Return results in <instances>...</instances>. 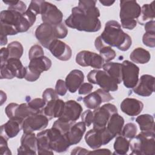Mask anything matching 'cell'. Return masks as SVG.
I'll list each match as a JSON object with an SVG mask.
<instances>
[{
    "label": "cell",
    "mask_w": 155,
    "mask_h": 155,
    "mask_svg": "<svg viewBox=\"0 0 155 155\" xmlns=\"http://www.w3.org/2000/svg\"><path fill=\"white\" fill-rule=\"evenodd\" d=\"M9 59V54L7 48L2 47L1 49V65H4Z\"/></svg>",
    "instance_id": "c3c4849f"
},
{
    "label": "cell",
    "mask_w": 155,
    "mask_h": 155,
    "mask_svg": "<svg viewBox=\"0 0 155 155\" xmlns=\"http://www.w3.org/2000/svg\"><path fill=\"white\" fill-rule=\"evenodd\" d=\"M43 2L44 1H31L28 10H30L37 16V15L41 14Z\"/></svg>",
    "instance_id": "ee69618b"
},
{
    "label": "cell",
    "mask_w": 155,
    "mask_h": 155,
    "mask_svg": "<svg viewBox=\"0 0 155 155\" xmlns=\"http://www.w3.org/2000/svg\"><path fill=\"white\" fill-rule=\"evenodd\" d=\"M111 154V152L110 150L106 149V148H102V149H95L93 151H89V154Z\"/></svg>",
    "instance_id": "816d5d0a"
},
{
    "label": "cell",
    "mask_w": 155,
    "mask_h": 155,
    "mask_svg": "<svg viewBox=\"0 0 155 155\" xmlns=\"http://www.w3.org/2000/svg\"><path fill=\"white\" fill-rule=\"evenodd\" d=\"M99 51L100 56L102 57L104 62L105 63L110 62L114 59L116 56L115 51L112 49L111 47L108 46H105L102 47Z\"/></svg>",
    "instance_id": "74e56055"
},
{
    "label": "cell",
    "mask_w": 155,
    "mask_h": 155,
    "mask_svg": "<svg viewBox=\"0 0 155 155\" xmlns=\"http://www.w3.org/2000/svg\"><path fill=\"white\" fill-rule=\"evenodd\" d=\"M42 99L47 103L50 101L58 99V95L56 94L54 90L48 88L44 91L42 93Z\"/></svg>",
    "instance_id": "b9f144b4"
},
{
    "label": "cell",
    "mask_w": 155,
    "mask_h": 155,
    "mask_svg": "<svg viewBox=\"0 0 155 155\" xmlns=\"http://www.w3.org/2000/svg\"><path fill=\"white\" fill-rule=\"evenodd\" d=\"M75 123V122H70L64 120L60 117L58 118L53 124V127L56 128L59 131H60L62 134H66L68 130H70V127Z\"/></svg>",
    "instance_id": "e575fe53"
},
{
    "label": "cell",
    "mask_w": 155,
    "mask_h": 155,
    "mask_svg": "<svg viewBox=\"0 0 155 155\" xmlns=\"http://www.w3.org/2000/svg\"><path fill=\"white\" fill-rule=\"evenodd\" d=\"M141 12V7L136 1L124 0L120 1V13L121 25L124 28L133 30L137 25Z\"/></svg>",
    "instance_id": "5b68a950"
},
{
    "label": "cell",
    "mask_w": 155,
    "mask_h": 155,
    "mask_svg": "<svg viewBox=\"0 0 155 155\" xmlns=\"http://www.w3.org/2000/svg\"><path fill=\"white\" fill-rule=\"evenodd\" d=\"M86 130V125L82 121L74 123L65 134L67 140L70 145H75L80 142Z\"/></svg>",
    "instance_id": "d4e9b609"
},
{
    "label": "cell",
    "mask_w": 155,
    "mask_h": 155,
    "mask_svg": "<svg viewBox=\"0 0 155 155\" xmlns=\"http://www.w3.org/2000/svg\"><path fill=\"white\" fill-rule=\"evenodd\" d=\"M49 119L42 113L32 114L27 116L22 122L24 133H33L45 129L48 124Z\"/></svg>",
    "instance_id": "4fadbf2b"
},
{
    "label": "cell",
    "mask_w": 155,
    "mask_h": 155,
    "mask_svg": "<svg viewBox=\"0 0 155 155\" xmlns=\"http://www.w3.org/2000/svg\"><path fill=\"white\" fill-rule=\"evenodd\" d=\"M51 66V61L47 57L43 56L30 60L24 79L29 82H34L39 79L41 74L48 70Z\"/></svg>",
    "instance_id": "8992f818"
},
{
    "label": "cell",
    "mask_w": 155,
    "mask_h": 155,
    "mask_svg": "<svg viewBox=\"0 0 155 155\" xmlns=\"http://www.w3.org/2000/svg\"><path fill=\"white\" fill-rule=\"evenodd\" d=\"M7 99V96H6V94L4 93L3 91H1V105H2L4 102L6 101Z\"/></svg>",
    "instance_id": "db71d44e"
},
{
    "label": "cell",
    "mask_w": 155,
    "mask_h": 155,
    "mask_svg": "<svg viewBox=\"0 0 155 155\" xmlns=\"http://www.w3.org/2000/svg\"><path fill=\"white\" fill-rule=\"evenodd\" d=\"M87 79L91 84H97L107 91H116L118 89L117 83L104 70H91L87 74Z\"/></svg>",
    "instance_id": "52a82bcc"
},
{
    "label": "cell",
    "mask_w": 155,
    "mask_h": 155,
    "mask_svg": "<svg viewBox=\"0 0 155 155\" xmlns=\"http://www.w3.org/2000/svg\"><path fill=\"white\" fill-rule=\"evenodd\" d=\"M38 151L37 137L33 133H24L21 139V146L18 154H36Z\"/></svg>",
    "instance_id": "ac0fdd59"
},
{
    "label": "cell",
    "mask_w": 155,
    "mask_h": 155,
    "mask_svg": "<svg viewBox=\"0 0 155 155\" xmlns=\"http://www.w3.org/2000/svg\"><path fill=\"white\" fill-rule=\"evenodd\" d=\"M65 102L59 99L50 101L46 103L42 110V113L45 115L49 120L53 118H59L62 114Z\"/></svg>",
    "instance_id": "603a6c76"
},
{
    "label": "cell",
    "mask_w": 155,
    "mask_h": 155,
    "mask_svg": "<svg viewBox=\"0 0 155 155\" xmlns=\"http://www.w3.org/2000/svg\"><path fill=\"white\" fill-rule=\"evenodd\" d=\"M137 133V126L133 122L127 123L123 127L120 135L127 139H132L135 137Z\"/></svg>",
    "instance_id": "8d00e7d4"
},
{
    "label": "cell",
    "mask_w": 155,
    "mask_h": 155,
    "mask_svg": "<svg viewBox=\"0 0 155 155\" xmlns=\"http://www.w3.org/2000/svg\"><path fill=\"white\" fill-rule=\"evenodd\" d=\"M134 93L143 97L150 96L154 91V78L150 74H143L133 88Z\"/></svg>",
    "instance_id": "d6986e66"
},
{
    "label": "cell",
    "mask_w": 155,
    "mask_h": 155,
    "mask_svg": "<svg viewBox=\"0 0 155 155\" xmlns=\"http://www.w3.org/2000/svg\"><path fill=\"white\" fill-rule=\"evenodd\" d=\"M7 49L9 54V58L19 59L24 51L23 46L18 41H13L7 45Z\"/></svg>",
    "instance_id": "836d02e7"
},
{
    "label": "cell",
    "mask_w": 155,
    "mask_h": 155,
    "mask_svg": "<svg viewBox=\"0 0 155 155\" xmlns=\"http://www.w3.org/2000/svg\"><path fill=\"white\" fill-rule=\"evenodd\" d=\"M71 154H89V151L82 147H76L71 152Z\"/></svg>",
    "instance_id": "f907efd6"
},
{
    "label": "cell",
    "mask_w": 155,
    "mask_h": 155,
    "mask_svg": "<svg viewBox=\"0 0 155 155\" xmlns=\"http://www.w3.org/2000/svg\"><path fill=\"white\" fill-rule=\"evenodd\" d=\"M93 112V128L101 129L106 127L111 115L117 113V109L114 105L110 103H107L101 107H99L94 109Z\"/></svg>",
    "instance_id": "30bf717a"
},
{
    "label": "cell",
    "mask_w": 155,
    "mask_h": 155,
    "mask_svg": "<svg viewBox=\"0 0 155 155\" xmlns=\"http://www.w3.org/2000/svg\"><path fill=\"white\" fill-rule=\"evenodd\" d=\"M67 87L65 82L62 79H58L55 85V92L59 96H64L67 91Z\"/></svg>",
    "instance_id": "7bdbcfd3"
},
{
    "label": "cell",
    "mask_w": 155,
    "mask_h": 155,
    "mask_svg": "<svg viewBox=\"0 0 155 155\" xmlns=\"http://www.w3.org/2000/svg\"><path fill=\"white\" fill-rule=\"evenodd\" d=\"M48 49L53 56L60 61H67L71 57L72 51L70 46L59 39L54 40Z\"/></svg>",
    "instance_id": "ffe728a7"
},
{
    "label": "cell",
    "mask_w": 155,
    "mask_h": 155,
    "mask_svg": "<svg viewBox=\"0 0 155 155\" xmlns=\"http://www.w3.org/2000/svg\"><path fill=\"white\" fill-rule=\"evenodd\" d=\"M42 21L44 23L58 25L62 23L63 14L54 4L44 1L41 12Z\"/></svg>",
    "instance_id": "9a60e30c"
},
{
    "label": "cell",
    "mask_w": 155,
    "mask_h": 155,
    "mask_svg": "<svg viewBox=\"0 0 155 155\" xmlns=\"http://www.w3.org/2000/svg\"><path fill=\"white\" fill-rule=\"evenodd\" d=\"M67 34L68 30L63 23L51 25L42 22L35 30V36L37 40L47 49L54 40L64 38Z\"/></svg>",
    "instance_id": "3957f363"
},
{
    "label": "cell",
    "mask_w": 155,
    "mask_h": 155,
    "mask_svg": "<svg viewBox=\"0 0 155 155\" xmlns=\"http://www.w3.org/2000/svg\"><path fill=\"white\" fill-rule=\"evenodd\" d=\"M44 56V52L41 46L35 44L31 47L28 51V58L30 60Z\"/></svg>",
    "instance_id": "ab89813d"
},
{
    "label": "cell",
    "mask_w": 155,
    "mask_h": 155,
    "mask_svg": "<svg viewBox=\"0 0 155 155\" xmlns=\"http://www.w3.org/2000/svg\"><path fill=\"white\" fill-rule=\"evenodd\" d=\"M82 107L78 102L69 100L65 102L64 110L60 118L70 122H76L81 116Z\"/></svg>",
    "instance_id": "44dd1931"
},
{
    "label": "cell",
    "mask_w": 155,
    "mask_h": 155,
    "mask_svg": "<svg viewBox=\"0 0 155 155\" xmlns=\"http://www.w3.org/2000/svg\"><path fill=\"white\" fill-rule=\"evenodd\" d=\"M114 137L107 127L101 129L93 128L86 133L85 140L89 147L95 150L108 143Z\"/></svg>",
    "instance_id": "ba28073f"
},
{
    "label": "cell",
    "mask_w": 155,
    "mask_h": 155,
    "mask_svg": "<svg viewBox=\"0 0 155 155\" xmlns=\"http://www.w3.org/2000/svg\"><path fill=\"white\" fill-rule=\"evenodd\" d=\"M7 139L2 136L0 137V154L2 155H11L12 153L7 144Z\"/></svg>",
    "instance_id": "bcb514c9"
},
{
    "label": "cell",
    "mask_w": 155,
    "mask_h": 155,
    "mask_svg": "<svg viewBox=\"0 0 155 155\" xmlns=\"http://www.w3.org/2000/svg\"><path fill=\"white\" fill-rule=\"evenodd\" d=\"M76 63L82 67H91L95 69L102 67L104 63L100 54L87 50L79 51L76 56Z\"/></svg>",
    "instance_id": "e0dca14e"
},
{
    "label": "cell",
    "mask_w": 155,
    "mask_h": 155,
    "mask_svg": "<svg viewBox=\"0 0 155 155\" xmlns=\"http://www.w3.org/2000/svg\"><path fill=\"white\" fill-rule=\"evenodd\" d=\"M154 1L151 4H146L141 7L140 15L138 18V22L140 24L143 25L147 22L154 20Z\"/></svg>",
    "instance_id": "1f68e13d"
},
{
    "label": "cell",
    "mask_w": 155,
    "mask_h": 155,
    "mask_svg": "<svg viewBox=\"0 0 155 155\" xmlns=\"http://www.w3.org/2000/svg\"><path fill=\"white\" fill-rule=\"evenodd\" d=\"M124 119L117 113H114L110 117L107 124V129L114 136L120 135L124 127Z\"/></svg>",
    "instance_id": "4316f807"
},
{
    "label": "cell",
    "mask_w": 155,
    "mask_h": 155,
    "mask_svg": "<svg viewBox=\"0 0 155 155\" xmlns=\"http://www.w3.org/2000/svg\"><path fill=\"white\" fill-rule=\"evenodd\" d=\"M114 154L124 155L128 153L130 147V141L122 135L116 137L113 145Z\"/></svg>",
    "instance_id": "d6a6232c"
},
{
    "label": "cell",
    "mask_w": 155,
    "mask_h": 155,
    "mask_svg": "<svg viewBox=\"0 0 155 155\" xmlns=\"http://www.w3.org/2000/svg\"><path fill=\"white\" fill-rule=\"evenodd\" d=\"M122 64V81L127 88H133L139 80V68L134 63L125 60Z\"/></svg>",
    "instance_id": "5bb4252c"
},
{
    "label": "cell",
    "mask_w": 155,
    "mask_h": 155,
    "mask_svg": "<svg viewBox=\"0 0 155 155\" xmlns=\"http://www.w3.org/2000/svg\"><path fill=\"white\" fill-rule=\"evenodd\" d=\"M131 154L154 155L155 134L154 131H141L130 142Z\"/></svg>",
    "instance_id": "277c9868"
},
{
    "label": "cell",
    "mask_w": 155,
    "mask_h": 155,
    "mask_svg": "<svg viewBox=\"0 0 155 155\" xmlns=\"http://www.w3.org/2000/svg\"><path fill=\"white\" fill-rule=\"evenodd\" d=\"M5 113L9 119L17 120L21 124L27 116L34 113H38L27 103L21 104L10 103L5 107Z\"/></svg>",
    "instance_id": "8fae6325"
},
{
    "label": "cell",
    "mask_w": 155,
    "mask_h": 155,
    "mask_svg": "<svg viewBox=\"0 0 155 155\" xmlns=\"http://www.w3.org/2000/svg\"><path fill=\"white\" fill-rule=\"evenodd\" d=\"M96 1L82 0L71 9V14L65 23L70 28L86 32H96L101 28L99 19L100 12L96 6Z\"/></svg>",
    "instance_id": "6da1fadb"
},
{
    "label": "cell",
    "mask_w": 155,
    "mask_h": 155,
    "mask_svg": "<svg viewBox=\"0 0 155 155\" xmlns=\"http://www.w3.org/2000/svg\"><path fill=\"white\" fill-rule=\"evenodd\" d=\"M114 1H105V0H100L99 2L101 3L104 6H111L114 3Z\"/></svg>",
    "instance_id": "f5cc1de1"
},
{
    "label": "cell",
    "mask_w": 155,
    "mask_h": 155,
    "mask_svg": "<svg viewBox=\"0 0 155 155\" xmlns=\"http://www.w3.org/2000/svg\"><path fill=\"white\" fill-rule=\"evenodd\" d=\"M142 42L145 45L154 48L155 47V33L145 32L142 37Z\"/></svg>",
    "instance_id": "60d3db41"
},
{
    "label": "cell",
    "mask_w": 155,
    "mask_h": 155,
    "mask_svg": "<svg viewBox=\"0 0 155 155\" xmlns=\"http://www.w3.org/2000/svg\"><path fill=\"white\" fill-rule=\"evenodd\" d=\"M36 137L38 140V154L39 155L53 154V151L49 146L47 130L39 132Z\"/></svg>",
    "instance_id": "f1b7e54d"
},
{
    "label": "cell",
    "mask_w": 155,
    "mask_h": 155,
    "mask_svg": "<svg viewBox=\"0 0 155 155\" xmlns=\"http://www.w3.org/2000/svg\"><path fill=\"white\" fill-rule=\"evenodd\" d=\"M22 130V124L17 120L9 119L1 127L0 136L7 140L16 137L19 131Z\"/></svg>",
    "instance_id": "484cf974"
},
{
    "label": "cell",
    "mask_w": 155,
    "mask_h": 155,
    "mask_svg": "<svg viewBox=\"0 0 155 155\" xmlns=\"http://www.w3.org/2000/svg\"><path fill=\"white\" fill-rule=\"evenodd\" d=\"M113 99L109 91L99 88L85 96L83 98V102L87 108L94 110L98 108L102 103L109 102Z\"/></svg>",
    "instance_id": "2e32d148"
},
{
    "label": "cell",
    "mask_w": 155,
    "mask_h": 155,
    "mask_svg": "<svg viewBox=\"0 0 155 155\" xmlns=\"http://www.w3.org/2000/svg\"><path fill=\"white\" fill-rule=\"evenodd\" d=\"M130 58L134 63L144 64L150 61L151 55L147 50L142 47H137L131 53Z\"/></svg>",
    "instance_id": "f546056e"
},
{
    "label": "cell",
    "mask_w": 155,
    "mask_h": 155,
    "mask_svg": "<svg viewBox=\"0 0 155 155\" xmlns=\"http://www.w3.org/2000/svg\"><path fill=\"white\" fill-rule=\"evenodd\" d=\"M143 108V104L134 98H125L120 104L121 111L130 116L139 115Z\"/></svg>",
    "instance_id": "7402d4cb"
},
{
    "label": "cell",
    "mask_w": 155,
    "mask_h": 155,
    "mask_svg": "<svg viewBox=\"0 0 155 155\" xmlns=\"http://www.w3.org/2000/svg\"><path fill=\"white\" fill-rule=\"evenodd\" d=\"M145 30L146 32L155 33V22L154 20H151L147 22L145 24Z\"/></svg>",
    "instance_id": "681fc988"
},
{
    "label": "cell",
    "mask_w": 155,
    "mask_h": 155,
    "mask_svg": "<svg viewBox=\"0 0 155 155\" xmlns=\"http://www.w3.org/2000/svg\"><path fill=\"white\" fill-rule=\"evenodd\" d=\"M3 2L8 5V10H13L23 14L26 12V5L21 1H3Z\"/></svg>",
    "instance_id": "d590c367"
},
{
    "label": "cell",
    "mask_w": 155,
    "mask_h": 155,
    "mask_svg": "<svg viewBox=\"0 0 155 155\" xmlns=\"http://www.w3.org/2000/svg\"><path fill=\"white\" fill-rule=\"evenodd\" d=\"M99 36L104 46L114 47L123 51L128 50L132 44L131 38L122 30L120 24L114 20L105 23L104 30Z\"/></svg>",
    "instance_id": "7a4b0ae2"
},
{
    "label": "cell",
    "mask_w": 155,
    "mask_h": 155,
    "mask_svg": "<svg viewBox=\"0 0 155 155\" xmlns=\"http://www.w3.org/2000/svg\"><path fill=\"white\" fill-rule=\"evenodd\" d=\"M142 131H154V121L153 116L149 114H143L137 116L136 119Z\"/></svg>",
    "instance_id": "4dcf8cb0"
},
{
    "label": "cell",
    "mask_w": 155,
    "mask_h": 155,
    "mask_svg": "<svg viewBox=\"0 0 155 155\" xmlns=\"http://www.w3.org/2000/svg\"><path fill=\"white\" fill-rule=\"evenodd\" d=\"M104 70L107 72L117 83L120 84L122 81V64L118 62H109L102 65Z\"/></svg>",
    "instance_id": "83f0119b"
},
{
    "label": "cell",
    "mask_w": 155,
    "mask_h": 155,
    "mask_svg": "<svg viewBox=\"0 0 155 155\" xmlns=\"http://www.w3.org/2000/svg\"><path fill=\"white\" fill-rule=\"evenodd\" d=\"M49 146L52 151L57 153L67 151L70 145L67 140L65 134H62L60 131L54 127L47 130Z\"/></svg>",
    "instance_id": "7c38bea8"
},
{
    "label": "cell",
    "mask_w": 155,
    "mask_h": 155,
    "mask_svg": "<svg viewBox=\"0 0 155 155\" xmlns=\"http://www.w3.org/2000/svg\"><path fill=\"white\" fill-rule=\"evenodd\" d=\"M28 105L35 111L42 113V110L46 105L45 101L42 98H35L27 102Z\"/></svg>",
    "instance_id": "f35d334b"
},
{
    "label": "cell",
    "mask_w": 155,
    "mask_h": 155,
    "mask_svg": "<svg viewBox=\"0 0 155 155\" xmlns=\"http://www.w3.org/2000/svg\"><path fill=\"white\" fill-rule=\"evenodd\" d=\"M84 75L82 71L79 70H73L65 78V84L68 91L71 93H75L80 86L83 84Z\"/></svg>",
    "instance_id": "cb8c5ba5"
},
{
    "label": "cell",
    "mask_w": 155,
    "mask_h": 155,
    "mask_svg": "<svg viewBox=\"0 0 155 155\" xmlns=\"http://www.w3.org/2000/svg\"><path fill=\"white\" fill-rule=\"evenodd\" d=\"M1 79H12L15 77L18 79L25 78L27 69L19 59L9 58L7 62L1 65Z\"/></svg>",
    "instance_id": "9c48e42d"
},
{
    "label": "cell",
    "mask_w": 155,
    "mask_h": 155,
    "mask_svg": "<svg viewBox=\"0 0 155 155\" xmlns=\"http://www.w3.org/2000/svg\"><path fill=\"white\" fill-rule=\"evenodd\" d=\"M93 88V86L91 83H83L78 89V93L79 94L83 95L91 93Z\"/></svg>",
    "instance_id": "7dc6e473"
},
{
    "label": "cell",
    "mask_w": 155,
    "mask_h": 155,
    "mask_svg": "<svg viewBox=\"0 0 155 155\" xmlns=\"http://www.w3.org/2000/svg\"><path fill=\"white\" fill-rule=\"evenodd\" d=\"M81 119L86 127H90L93 124V112L90 110H85L81 114Z\"/></svg>",
    "instance_id": "f6af8a7d"
}]
</instances>
